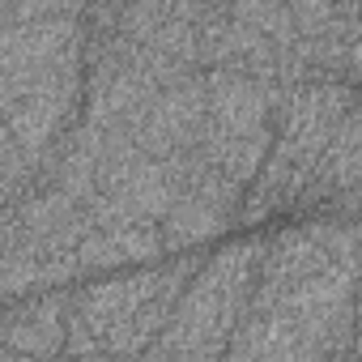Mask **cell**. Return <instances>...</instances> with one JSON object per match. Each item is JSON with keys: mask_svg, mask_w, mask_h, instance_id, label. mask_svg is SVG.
Instances as JSON below:
<instances>
[{"mask_svg": "<svg viewBox=\"0 0 362 362\" xmlns=\"http://www.w3.org/2000/svg\"><path fill=\"white\" fill-rule=\"evenodd\" d=\"M354 103H358V90L337 86V81H303L286 94L273 153L243 201L239 226H260L264 218L307 201L311 179H315V170H320V162H324V153H328V145H332V136Z\"/></svg>", "mask_w": 362, "mask_h": 362, "instance_id": "5", "label": "cell"}, {"mask_svg": "<svg viewBox=\"0 0 362 362\" xmlns=\"http://www.w3.org/2000/svg\"><path fill=\"white\" fill-rule=\"evenodd\" d=\"M362 222L315 218L269 239L256 298L222 362H358Z\"/></svg>", "mask_w": 362, "mask_h": 362, "instance_id": "1", "label": "cell"}, {"mask_svg": "<svg viewBox=\"0 0 362 362\" xmlns=\"http://www.w3.org/2000/svg\"><path fill=\"white\" fill-rule=\"evenodd\" d=\"M264 256H269V239L260 235L209 252L188 294L179 298L175 320L141 362H222L256 298Z\"/></svg>", "mask_w": 362, "mask_h": 362, "instance_id": "4", "label": "cell"}, {"mask_svg": "<svg viewBox=\"0 0 362 362\" xmlns=\"http://www.w3.org/2000/svg\"><path fill=\"white\" fill-rule=\"evenodd\" d=\"M209 256L184 252L162 264L98 277L73 290L69 307V349L64 358H107V362H141L166 324L179 311L192 277Z\"/></svg>", "mask_w": 362, "mask_h": 362, "instance_id": "3", "label": "cell"}, {"mask_svg": "<svg viewBox=\"0 0 362 362\" xmlns=\"http://www.w3.org/2000/svg\"><path fill=\"white\" fill-rule=\"evenodd\" d=\"M286 94L290 90L260 81V77L209 73V119H205V141H201V166L235 179L239 188L252 192V184L260 179L273 153Z\"/></svg>", "mask_w": 362, "mask_h": 362, "instance_id": "6", "label": "cell"}, {"mask_svg": "<svg viewBox=\"0 0 362 362\" xmlns=\"http://www.w3.org/2000/svg\"><path fill=\"white\" fill-rule=\"evenodd\" d=\"M69 307H73V290H47L5 303L0 345L35 362H60L69 349Z\"/></svg>", "mask_w": 362, "mask_h": 362, "instance_id": "9", "label": "cell"}, {"mask_svg": "<svg viewBox=\"0 0 362 362\" xmlns=\"http://www.w3.org/2000/svg\"><path fill=\"white\" fill-rule=\"evenodd\" d=\"M90 5H0L5 209L26 201L64 153L90 81Z\"/></svg>", "mask_w": 362, "mask_h": 362, "instance_id": "2", "label": "cell"}, {"mask_svg": "<svg viewBox=\"0 0 362 362\" xmlns=\"http://www.w3.org/2000/svg\"><path fill=\"white\" fill-rule=\"evenodd\" d=\"M307 81L362 90V5H290Z\"/></svg>", "mask_w": 362, "mask_h": 362, "instance_id": "7", "label": "cell"}, {"mask_svg": "<svg viewBox=\"0 0 362 362\" xmlns=\"http://www.w3.org/2000/svg\"><path fill=\"white\" fill-rule=\"evenodd\" d=\"M243 201H247V188H239L235 179H226V175H218L209 166H197V175H192L184 201H179V209L162 222L166 252L184 256V252H197L209 239L235 230L239 218H243Z\"/></svg>", "mask_w": 362, "mask_h": 362, "instance_id": "8", "label": "cell"}, {"mask_svg": "<svg viewBox=\"0 0 362 362\" xmlns=\"http://www.w3.org/2000/svg\"><path fill=\"white\" fill-rule=\"evenodd\" d=\"M349 192H362V94L358 103L349 107V115L341 119L311 188H307V201L303 205H320V201H341Z\"/></svg>", "mask_w": 362, "mask_h": 362, "instance_id": "10", "label": "cell"}]
</instances>
